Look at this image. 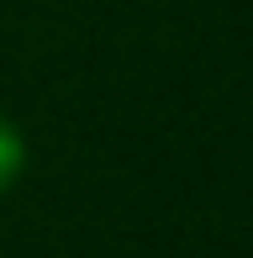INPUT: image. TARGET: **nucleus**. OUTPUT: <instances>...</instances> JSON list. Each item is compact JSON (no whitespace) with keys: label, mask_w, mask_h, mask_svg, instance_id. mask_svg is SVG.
Masks as SVG:
<instances>
[{"label":"nucleus","mask_w":253,"mask_h":258,"mask_svg":"<svg viewBox=\"0 0 253 258\" xmlns=\"http://www.w3.org/2000/svg\"><path fill=\"white\" fill-rule=\"evenodd\" d=\"M21 169H27V137L11 116H0V195L21 179Z\"/></svg>","instance_id":"1"}]
</instances>
